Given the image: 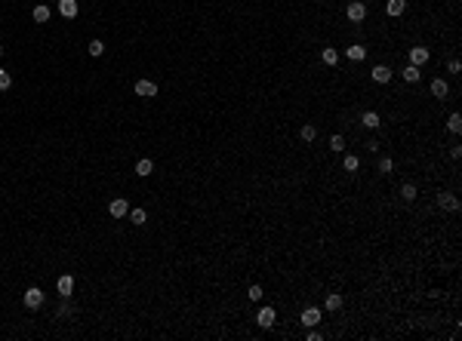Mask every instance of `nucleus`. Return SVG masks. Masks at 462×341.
I'll use <instances>...</instances> for the list:
<instances>
[{
    "label": "nucleus",
    "instance_id": "nucleus-1",
    "mask_svg": "<svg viewBox=\"0 0 462 341\" xmlns=\"http://www.w3.org/2000/svg\"><path fill=\"white\" fill-rule=\"evenodd\" d=\"M345 18H348L352 25H361V22H367V3H361V0H352V3H345Z\"/></svg>",
    "mask_w": 462,
    "mask_h": 341
},
{
    "label": "nucleus",
    "instance_id": "nucleus-2",
    "mask_svg": "<svg viewBox=\"0 0 462 341\" xmlns=\"http://www.w3.org/2000/svg\"><path fill=\"white\" fill-rule=\"evenodd\" d=\"M392 77H395V71H392L385 62H376V65L370 68V80H373L376 86H385V83H392Z\"/></svg>",
    "mask_w": 462,
    "mask_h": 341
},
{
    "label": "nucleus",
    "instance_id": "nucleus-3",
    "mask_svg": "<svg viewBox=\"0 0 462 341\" xmlns=\"http://www.w3.org/2000/svg\"><path fill=\"white\" fill-rule=\"evenodd\" d=\"M407 58H410V65H416V68H422V65H429L432 62V49L429 46H413V49H407Z\"/></svg>",
    "mask_w": 462,
    "mask_h": 341
},
{
    "label": "nucleus",
    "instance_id": "nucleus-4",
    "mask_svg": "<svg viewBox=\"0 0 462 341\" xmlns=\"http://www.w3.org/2000/svg\"><path fill=\"white\" fill-rule=\"evenodd\" d=\"M43 298H46V295H43V289H40V286H28V289H25V295H22V302H25V308H28V311H37V308L43 305Z\"/></svg>",
    "mask_w": 462,
    "mask_h": 341
},
{
    "label": "nucleus",
    "instance_id": "nucleus-5",
    "mask_svg": "<svg viewBox=\"0 0 462 341\" xmlns=\"http://www.w3.org/2000/svg\"><path fill=\"white\" fill-rule=\"evenodd\" d=\"M438 209L441 212H459V197L453 191H441L438 194Z\"/></svg>",
    "mask_w": 462,
    "mask_h": 341
},
{
    "label": "nucleus",
    "instance_id": "nucleus-6",
    "mask_svg": "<svg viewBox=\"0 0 462 341\" xmlns=\"http://www.w3.org/2000/svg\"><path fill=\"white\" fill-rule=\"evenodd\" d=\"M321 320H324V314H321L318 305H308V308H302V314H299V323H302V326H321Z\"/></svg>",
    "mask_w": 462,
    "mask_h": 341
},
{
    "label": "nucleus",
    "instance_id": "nucleus-7",
    "mask_svg": "<svg viewBox=\"0 0 462 341\" xmlns=\"http://www.w3.org/2000/svg\"><path fill=\"white\" fill-rule=\"evenodd\" d=\"M429 89H432V98H438V102H447V98H450V86H447L444 77H435V80L429 83Z\"/></svg>",
    "mask_w": 462,
    "mask_h": 341
},
{
    "label": "nucleus",
    "instance_id": "nucleus-8",
    "mask_svg": "<svg viewBox=\"0 0 462 341\" xmlns=\"http://www.w3.org/2000/svg\"><path fill=\"white\" fill-rule=\"evenodd\" d=\"M108 212H111V218H126L130 215V200L126 197H114L108 203Z\"/></svg>",
    "mask_w": 462,
    "mask_h": 341
},
{
    "label": "nucleus",
    "instance_id": "nucleus-9",
    "mask_svg": "<svg viewBox=\"0 0 462 341\" xmlns=\"http://www.w3.org/2000/svg\"><path fill=\"white\" fill-rule=\"evenodd\" d=\"M345 308V295H339V292H327L324 295V311L327 314H339Z\"/></svg>",
    "mask_w": 462,
    "mask_h": 341
},
{
    "label": "nucleus",
    "instance_id": "nucleus-10",
    "mask_svg": "<svg viewBox=\"0 0 462 341\" xmlns=\"http://www.w3.org/2000/svg\"><path fill=\"white\" fill-rule=\"evenodd\" d=\"M136 95H139V98H154V95H157V83L148 80V77L136 80Z\"/></svg>",
    "mask_w": 462,
    "mask_h": 341
},
{
    "label": "nucleus",
    "instance_id": "nucleus-11",
    "mask_svg": "<svg viewBox=\"0 0 462 341\" xmlns=\"http://www.w3.org/2000/svg\"><path fill=\"white\" fill-rule=\"evenodd\" d=\"M345 58L355 62V65H361V62L367 58V46H364V43H348V46H345Z\"/></svg>",
    "mask_w": 462,
    "mask_h": 341
},
{
    "label": "nucleus",
    "instance_id": "nucleus-12",
    "mask_svg": "<svg viewBox=\"0 0 462 341\" xmlns=\"http://www.w3.org/2000/svg\"><path fill=\"white\" fill-rule=\"evenodd\" d=\"M56 289H59L62 298H71V292H74V274H62L56 280Z\"/></svg>",
    "mask_w": 462,
    "mask_h": 341
},
{
    "label": "nucleus",
    "instance_id": "nucleus-13",
    "mask_svg": "<svg viewBox=\"0 0 462 341\" xmlns=\"http://www.w3.org/2000/svg\"><path fill=\"white\" fill-rule=\"evenodd\" d=\"M256 323H259V329H271V326L278 323V311H274V308H262L259 317H256Z\"/></svg>",
    "mask_w": 462,
    "mask_h": 341
},
{
    "label": "nucleus",
    "instance_id": "nucleus-14",
    "mask_svg": "<svg viewBox=\"0 0 462 341\" xmlns=\"http://www.w3.org/2000/svg\"><path fill=\"white\" fill-rule=\"evenodd\" d=\"M407 12V0H385V15L389 18H401Z\"/></svg>",
    "mask_w": 462,
    "mask_h": 341
},
{
    "label": "nucleus",
    "instance_id": "nucleus-15",
    "mask_svg": "<svg viewBox=\"0 0 462 341\" xmlns=\"http://www.w3.org/2000/svg\"><path fill=\"white\" fill-rule=\"evenodd\" d=\"M321 62H324V68H336L339 65V49L336 46H324L321 49Z\"/></svg>",
    "mask_w": 462,
    "mask_h": 341
},
{
    "label": "nucleus",
    "instance_id": "nucleus-16",
    "mask_svg": "<svg viewBox=\"0 0 462 341\" xmlns=\"http://www.w3.org/2000/svg\"><path fill=\"white\" fill-rule=\"evenodd\" d=\"M315 138H318V123H302V126H299V142H302V145H311Z\"/></svg>",
    "mask_w": 462,
    "mask_h": 341
},
{
    "label": "nucleus",
    "instance_id": "nucleus-17",
    "mask_svg": "<svg viewBox=\"0 0 462 341\" xmlns=\"http://www.w3.org/2000/svg\"><path fill=\"white\" fill-rule=\"evenodd\" d=\"M398 197H401V200H404V203H413V200H416V197H419V188H416V185H413V182H404V185H401V188H398Z\"/></svg>",
    "mask_w": 462,
    "mask_h": 341
},
{
    "label": "nucleus",
    "instance_id": "nucleus-18",
    "mask_svg": "<svg viewBox=\"0 0 462 341\" xmlns=\"http://www.w3.org/2000/svg\"><path fill=\"white\" fill-rule=\"evenodd\" d=\"M401 77H404V83H410V86H413V83H419V80H422V68H416V65H407V68L401 71Z\"/></svg>",
    "mask_w": 462,
    "mask_h": 341
},
{
    "label": "nucleus",
    "instance_id": "nucleus-19",
    "mask_svg": "<svg viewBox=\"0 0 462 341\" xmlns=\"http://www.w3.org/2000/svg\"><path fill=\"white\" fill-rule=\"evenodd\" d=\"M361 126H367V129H379V126H382V117H379L376 111H364V114H361Z\"/></svg>",
    "mask_w": 462,
    "mask_h": 341
},
{
    "label": "nucleus",
    "instance_id": "nucleus-20",
    "mask_svg": "<svg viewBox=\"0 0 462 341\" xmlns=\"http://www.w3.org/2000/svg\"><path fill=\"white\" fill-rule=\"evenodd\" d=\"M59 12H62L65 18H74V15L80 12V3H77V0H59Z\"/></svg>",
    "mask_w": 462,
    "mask_h": 341
},
{
    "label": "nucleus",
    "instance_id": "nucleus-21",
    "mask_svg": "<svg viewBox=\"0 0 462 341\" xmlns=\"http://www.w3.org/2000/svg\"><path fill=\"white\" fill-rule=\"evenodd\" d=\"M49 15H52V12H49V6H43V3H37V6L31 9V18H34L37 25H46V22H49Z\"/></svg>",
    "mask_w": 462,
    "mask_h": 341
},
{
    "label": "nucleus",
    "instance_id": "nucleus-22",
    "mask_svg": "<svg viewBox=\"0 0 462 341\" xmlns=\"http://www.w3.org/2000/svg\"><path fill=\"white\" fill-rule=\"evenodd\" d=\"M358 169H361V157H358V154H345V157H342V172H352V175H355Z\"/></svg>",
    "mask_w": 462,
    "mask_h": 341
},
{
    "label": "nucleus",
    "instance_id": "nucleus-23",
    "mask_svg": "<svg viewBox=\"0 0 462 341\" xmlns=\"http://www.w3.org/2000/svg\"><path fill=\"white\" fill-rule=\"evenodd\" d=\"M330 151H333V154H345V135H342V132H333V135H330Z\"/></svg>",
    "mask_w": 462,
    "mask_h": 341
},
{
    "label": "nucleus",
    "instance_id": "nucleus-24",
    "mask_svg": "<svg viewBox=\"0 0 462 341\" xmlns=\"http://www.w3.org/2000/svg\"><path fill=\"white\" fill-rule=\"evenodd\" d=\"M151 172H154V163H151L148 157H142V160L136 163V175H139V178H148Z\"/></svg>",
    "mask_w": 462,
    "mask_h": 341
},
{
    "label": "nucleus",
    "instance_id": "nucleus-25",
    "mask_svg": "<svg viewBox=\"0 0 462 341\" xmlns=\"http://www.w3.org/2000/svg\"><path fill=\"white\" fill-rule=\"evenodd\" d=\"M130 222H133L136 228H142V225L148 222V209H142V206H136V209H130Z\"/></svg>",
    "mask_w": 462,
    "mask_h": 341
},
{
    "label": "nucleus",
    "instance_id": "nucleus-26",
    "mask_svg": "<svg viewBox=\"0 0 462 341\" xmlns=\"http://www.w3.org/2000/svg\"><path fill=\"white\" fill-rule=\"evenodd\" d=\"M447 129H450L453 135H459V132H462V117H459V111H450V117H447Z\"/></svg>",
    "mask_w": 462,
    "mask_h": 341
},
{
    "label": "nucleus",
    "instance_id": "nucleus-27",
    "mask_svg": "<svg viewBox=\"0 0 462 341\" xmlns=\"http://www.w3.org/2000/svg\"><path fill=\"white\" fill-rule=\"evenodd\" d=\"M247 298H250V302H262V298H265V289H262L259 283H253V286L247 289Z\"/></svg>",
    "mask_w": 462,
    "mask_h": 341
},
{
    "label": "nucleus",
    "instance_id": "nucleus-28",
    "mask_svg": "<svg viewBox=\"0 0 462 341\" xmlns=\"http://www.w3.org/2000/svg\"><path fill=\"white\" fill-rule=\"evenodd\" d=\"M86 52L99 58V55H105V43H102V40H89V46H86Z\"/></svg>",
    "mask_w": 462,
    "mask_h": 341
},
{
    "label": "nucleus",
    "instance_id": "nucleus-29",
    "mask_svg": "<svg viewBox=\"0 0 462 341\" xmlns=\"http://www.w3.org/2000/svg\"><path fill=\"white\" fill-rule=\"evenodd\" d=\"M9 86H12V74H9V71H3V68H0V92H6V89H9Z\"/></svg>",
    "mask_w": 462,
    "mask_h": 341
},
{
    "label": "nucleus",
    "instance_id": "nucleus-30",
    "mask_svg": "<svg viewBox=\"0 0 462 341\" xmlns=\"http://www.w3.org/2000/svg\"><path fill=\"white\" fill-rule=\"evenodd\" d=\"M392 169H395V160H392V157H382V160H379V172H382V175H389Z\"/></svg>",
    "mask_w": 462,
    "mask_h": 341
},
{
    "label": "nucleus",
    "instance_id": "nucleus-31",
    "mask_svg": "<svg viewBox=\"0 0 462 341\" xmlns=\"http://www.w3.org/2000/svg\"><path fill=\"white\" fill-rule=\"evenodd\" d=\"M324 338V332L321 329H315V326H308V332H305V341H321Z\"/></svg>",
    "mask_w": 462,
    "mask_h": 341
},
{
    "label": "nucleus",
    "instance_id": "nucleus-32",
    "mask_svg": "<svg viewBox=\"0 0 462 341\" xmlns=\"http://www.w3.org/2000/svg\"><path fill=\"white\" fill-rule=\"evenodd\" d=\"M447 71H450V74H459V71H462V65H459V58H456V55L447 62Z\"/></svg>",
    "mask_w": 462,
    "mask_h": 341
},
{
    "label": "nucleus",
    "instance_id": "nucleus-33",
    "mask_svg": "<svg viewBox=\"0 0 462 341\" xmlns=\"http://www.w3.org/2000/svg\"><path fill=\"white\" fill-rule=\"evenodd\" d=\"M447 148H450V157H453V160H459V157H462V145H459V142H453V145H447Z\"/></svg>",
    "mask_w": 462,
    "mask_h": 341
},
{
    "label": "nucleus",
    "instance_id": "nucleus-34",
    "mask_svg": "<svg viewBox=\"0 0 462 341\" xmlns=\"http://www.w3.org/2000/svg\"><path fill=\"white\" fill-rule=\"evenodd\" d=\"M3 52H6V49H3V46H0V55H3Z\"/></svg>",
    "mask_w": 462,
    "mask_h": 341
}]
</instances>
